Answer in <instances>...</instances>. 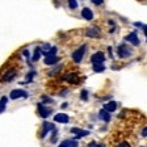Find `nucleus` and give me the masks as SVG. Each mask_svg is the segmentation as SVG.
Returning a JSON list of instances; mask_svg holds the SVG:
<instances>
[{"mask_svg":"<svg viewBox=\"0 0 147 147\" xmlns=\"http://www.w3.org/2000/svg\"><path fill=\"white\" fill-rule=\"evenodd\" d=\"M87 36H88V37H95V38H97V37H98V32L96 30V29H88V30H87Z\"/></svg>","mask_w":147,"mask_h":147,"instance_id":"nucleus-19","label":"nucleus"},{"mask_svg":"<svg viewBox=\"0 0 147 147\" xmlns=\"http://www.w3.org/2000/svg\"><path fill=\"white\" fill-rule=\"evenodd\" d=\"M117 147H130V144H129L127 142H121V143H119Z\"/></svg>","mask_w":147,"mask_h":147,"instance_id":"nucleus-25","label":"nucleus"},{"mask_svg":"<svg viewBox=\"0 0 147 147\" xmlns=\"http://www.w3.org/2000/svg\"><path fill=\"white\" fill-rule=\"evenodd\" d=\"M7 101H8V98H7L5 96H4V97H1V100H0V113H3L4 109H5Z\"/></svg>","mask_w":147,"mask_h":147,"instance_id":"nucleus-17","label":"nucleus"},{"mask_svg":"<svg viewBox=\"0 0 147 147\" xmlns=\"http://www.w3.org/2000/svg\"><path fill=\"white\" fill-rule=\"evenodd\" d=\"M55 53H57V47H51V49L47 50V51H43V54H45L46 57H50V55H55Z\"/></svg>","mask_w":147,"mask_h":147,"instance_id":"nucleus-20","label":"nucleus"},{"mask_svg":"<svg viewBox=\"0 0 147 147\" xmlns=\"http://www.w3.org/2000/svg\"><path fill=\"white\" fill-rule=\"evenodd\" d=\"M88 147H105L104 144H97L96 142H92V143L88 144Z\"/></svg>","mask_w":147,"mask_h":147,"instance_id":"nucleus-23","label":"nucleus"},{"mask_svg":"<svg viewBox=\"0 0 147 147\" xmlns=\"http://www.w3.org/2000/svg\"><path fill=\"white\" fill-rule=\"evenodd\" d=\"M126 41H129V42H131L133 45H139V40H138V36H137V33H130L129 36H126V38H125Z\"/></svg>","mask_w":147,"mask_h":147,"instance_id":"nucleus-8","label":"nucleus"},{"mask_svg":"<svg viewBox=\"0 0 147 147\" xmlns=\"http://www.w3.org/2000/svg\"><path fill=\"white\" fill-rule=\"evenodd\" d=\"M105 70V66L102 63H95L93 64V71L95 72H102Z\"/></svg>","mask_w":147,"mask_h":147,"instance_id":"nucleus-16","label":"nucleus"},{"mask_svg":"<svg viewBox=\"0 0 147 147\" xmlns=\"http://www.w3.org/2000/svg\"><path fill=\"white\" fill-rule=\"evenodd\" d=\"M54 119L57 121V122H62V123H67L68 121H70L68 116H67V114H64V113H59V114H57V116L54 117Z\"/></svg>","mask_w":147,"mask_h":147,"instance_id":"nucleus-7","label":"nucleus"},{"mask_svg":"<svg viewBox=\"0 0 147 147\" xmlns=\"http://www.w3.org/2000/svg\"><path fill=\"white\" fill-rule=\"evenodd\" d=\"M87 96H88V92H87V91H83V92H82V95H80V97H82L83 100H87V98H88Z\"/></svg>","mask_w":147,"mask_h":147,"instance_id":"nucleus-24","label":"nucleus"},{"mask_svg":"<svg viewBox=\"0 0 147 147\" xmlns=\"http://www.w3.org/2000/svg\"><path fill=\"white\" fill-rule=\"evenodd\" d=\"M91 61H92V63L93 64L95 63H104V61H105L104 53L98 51V53H96V54H93L92 55V58H91Z\"/></svg>","mask_w":147,"mask_h":147,"instance_id":"nucleus-5","label":"nucleus"},{"mask_svg":"<svg viewBox=\"0 0 147 147\" xmlns=\"http://www.w3.org/2000/svg\"><path fill=\"white\" fill-rule=\"evenodd\" d=\"M38 112H40V114H41V117H42V118H46V117L51 113V109H46L43 105L38 104Z\"/></svg>","mask_w":147,"mask_h":147,"instance_id":"nucleus-9","label":"nucleus"},{"mask_svg":"<svg viewBox=\"0 0 147 147\" xmlns=\"http://www.w3.org/2000/svg\"><path fill=\"white\" fill-rule=\"evenodd\" d=\"M86 49H87V46L83 45L82 47H79L78 50H75V51L72 53V59H74V62H76V63L82 62L83 57H84V53H86Z\"/></svg>","mask_w":147,"mask_h":147,"instance_id":"nucleus-1","label":"nucleus"},{"mask_svg":"<svg viewBox=\"0 0 147 147\" xmlns=\"http://www.w3.org/2000/svg\"><path fill=\"white\" fill-rule=\"evenodd\" d=\"M82 16L86 18V20H92V18H93V12H92L89 8H83Z\"/></svg>","mask_w":147,"mask_h":147,"instance_id":"nucleus-11","label":"nucleus"},{"mask_svg":"<svg viewBox=\"0 0 147 147\" xmlns=\"http://www.w3.org/2000/svg\"><path fill=\"white\" fill-rule=\"evenodd\" d=\"M54 125L53 123H50V122H43V131H42V134H41V137H46V134L50 131V130H54Z\"/></svg>","mask_w":147,"mask_h":147,"instance_id":"nucleus-10","label":"nucleus"},{"mask_svg":"<svg viewBox=\"0 0 147 147\" xmlns=\"http://www.w3.org/2000/svg\"><path fill=\"white\" fill-rule=\"evenodd\" d=\"M40 57H41V50H40V47H37V49H36V51H34L33 61H34V62H36V61H38V59H40Z\"/></svg>","mask_w":147,"mask_h":147,"instance_id":"nucleus-21","label":"nucleus"},{"mask_svg":"<svg viewBox=\"0 0 147 147\" xmlns=\"http://www.w3.org/2000/svg\"><path fill=\"white\" fill-rule=\"evenodd\" d=\"M63 79L70 82V83H74V84H76V83L79 82V78H78L75 74H68V75H66V76L63 78Z\"/></svg>","mask_w":147,"mask_h":147,"instance_id":"nucleus-13","label":"nucleus"},{"mask_svg":"<svg viewBox=\"0 0 147 147\" xmlns=\"http://www.w3.org/2000/svg\"><path fill=\"white\" fill-rule=\"evenodd\" d=\"M24 55H25V57H29V51H28V50H25V51H24Z\"/></svg>","mask_w":147,"mask_h":147,"instance_id":"nucleus-27","label":"nucleus"},{"mask_svg":"<svg viewBox=\"0 0 147 147\" xmlns=\"http://www.w3.org/2000/svg\"><path fill=\"white\" fill-rule=\"evenodd\" d=\"M118 55L121 57V58H127V57L131 55V51L127 49V46L126 45H121L118 47Z\"/></svg>","mask_w":147,"mask_h":147,"instance_id":"nucleus-4","label":"nucleus"},{"mask_svg":"<svg viewBox=\"0 0 147 147\" xmlns=\"http://www.w3.org/2000/svg\"><path fill=\"white\" fill-rule=\"evenodd\" d=\"M28 93L25 91H22V89H13L12 92H11V95H9V97L12 98V100H16V98L18 97H26Z\"/></svg>","mask_w":147,"mask_h":147,"instance_id":"nucleus-2","label":"nucleus"},{"mask_svg":"<svg viewBox=\"0 0 147 147\" xmlns=\"http://www.w3.org/2000/svg\"><path fill=\"white\" fill-rule=\"evenodd\" d=\"M68 5H70L71 9H75L78 7V3H76V0H68Z\"/></svg>","mask_w":147,"mask_h":147,"instance_id":"nucleus-22","label":"nucleus"},{"mask_svg":"<svg viewBox=\"0 0 147 147\" xmlns=\"http://www.w3.org/2000/svg\"><path fill=\"white\" fill-rule=\"evenodd\" d=\"M142 134H143V137H146V135H147V131H146V129H144L143 131H142Z\"/></svg>","mask_w":147,"mask_h":147,"instance_id":"nucleus-28","label":"nucleus"},{"mask_svg":"<svg viewBox=\"0 0 147 147\" xmlns=\"http://www.w3.org/2000/svg\"><path fill=\"white\" fill-rule=\"evenodd\" d=\"M71 133H74V134H76V137L74 138L75 141H76V139H80L82 137H87V135L89 134V131H87V130H82V129H78V127L71 129Z\"/></svg>","mask_w":147,"mask_h":147,"instance_id":"nucleus-3","label":"nucleus"},{"mask_svg":"<svg viewBox=\"0 0 147 147\" xmlns=\"http://www.w3.org/2000/svg\"><path fill=\"white\" fill-rule=\"evenodd\" d=\"M16 75V71H9L8 74H5V76H4V82H9V80H12L13 76Z\"/></svg>","mask_w":147,"mask_h":147,"instance_id":"nucleus-18","label":"nucleus"},{"mask_svg":"<svg viewBox=\"0 0 147 147\" xmlns=\"http://www.w3.org/2000/svg\"><path fill=\"white\" fill-rule=\"evenodd\" d=\"M59 147H78V142L75 139H68V141H63Z\"/></svg>","mask_w":147,"mask_h":147,"instance_id":"nucleus-12","label":"nucleus"},{"mask_svg":"<svg viewBox=\"0 0 147 147\" xmlns=\"http://www.w3.org/2000/svg\"><path fill=\"white\" fill-rule=\"evenodd\" d=\"M58 62H59V57H57V55H50V57L45 58V64H47V66H53V64L58 63Z\"/></svg>","mask_w":147,"mask_h":147,"instance_id":"nucleus-6","label":"nucleus"},{"mask_svg":"<svg viewBox=\"0 0 147 147\" xmlns=\"http://www.w3.org/2000/svg\"><path fill=\"white\" fill-rule=\"evenodd\" d=\"M104 108H105V110H107V112H113V110H116L117 104L114 102V101H110V102H108V104L104 105Z\"/></svg>","mask_w":147,"mask_h":147,"instance_id":"nucleus-15","label":"nucleus"},{"mask_svg":"<svg viewBox=\"0 0 147 147\" xmlns=\"http://www.w3.org/2000/svg\"><path fill=\"white\" fill-rule=\"evenodd\" d=\"M98 116H100V118L101 119H104L105 122H109L110 121V114L108 113L105 109H102V110H100V113H98Z\"/></svg>","mask_w":147,"mask_h":147,"instance_id":"nucleus-14","label":"nucleus"},{"mask_svg":"<svg viewBox=\"0 0 147 147\" xmlns=\"http://www.w3.org/2000/svg\"><path fill=\"white\" fill-rule=\"evenodd\" d=\"M92 3L96 4V5H100V4L104 3V0H92Z\"/></svg>","mask_w":147,"mask_h":147,"instance_id":"nucleus-26","label":"nucleus"}]
</instances>
